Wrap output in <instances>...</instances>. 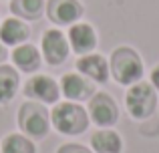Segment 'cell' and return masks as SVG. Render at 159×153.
<instances>
[{"label": "cell", "mask_w": 159, "mask_h": 153, "mask_svg": "<svg viewBox=\"0 0 159 153\" xmlns=\"http://www.w3.org/2000/svg\"><path fill=\"white\" fill-rule=\"evenodd\" d=\"M91 147L95 149V153H121L123 139L113 129H99L91 137Z\"/></svg>", "instance_id": "cell-13"}, {"label": "cell", "mask_w": 159, "mask_h": 153, "mask_svg": "<svg viewBox=\"0 0 159 153\" xmlns=\"http://www.w3.org/2000/svg\"><path fill=\"white\" fill-rule=\"evenodd\" d=\"M18 123H20V127H22L24 133L30 135V137H34V139L44 137L47 131H48V115H47V111H44L43 107L34 105V103L22 105V109H20V113H18Z\"/></svg>", "instance_id": "cell-5"}, {"label": "cell", "mask_w": 159, "mask_h": 153, "mask_svg": "<svg viewBox=\"0 0 159 153\" xmlns=\"http://www.w3.org/2000/svg\"><path fill=\"white\" fill-rule=\"evenodd\" d=\"M61 91L70 101H83L93 97V83L81 73H66L61 79Z\"/></svg>", "instance_id": "cell-10"}, {"label": "cell", "mask_w": 159, "mask_h": 153, "mask_svg": "<svg viewBox=\"0 0 159 153\" xmlns=\"http://www.w3.org/2000/svg\"><path fill=\"white\" fill-rule=\"evenodd\" d=\"M89 113L77 103H58L51 113L52 127L62 135H79L89 127Z\"/></svg>", "instance_id": "cell-2"}, {"label": "cell", "mask_w": 159, "mask_h": 153, "mask_svg": "<svg viewBox=\"0 0 159 153\" xmlns=\"http://www.w3.org/2000/svg\"><path fill=\"white\" fill-rule=\"evenodd\" d=\"M77 71L81 73L83 77L91 79V81L95 83H107L109 79V63L105 56L101 55H93V52H89V55H83L81 59L77 61Z\"/></svg>", "instance_id": "cell-11"}, {"label": "cell", "mask_w": 159, "mask_h": 153, "mask_svg": "<svg viewBox=\"0 0 159 153\" xmlns=\"http://www.w3.org/2000/svg\"><path fill=\"white\" fill-rule=\"evenodd\" d=\"M40 48H43V56L48 65H62L69 56V40L57 28H51L43 34V43H40Z\"/></svg>", "instance_id": "cell-6"}, {"label": "cell", "mask_w": 159, "mask_h": 153, "mask_svg": "<svg viewBox=\"0 0 159 153\" xmlns=\"http://www.w3.org/2000/svg\"><path fill=\"white\" fill-rule=\"evenodd\" d=\"M69 47L73 48L77 55H89L95 47H97V32L91 24L87 22H75L70 24L69 30Z\"/></svg>", "instance_id": "cell-9"}, {"label": "cell", "mask_w": 159, "mask_h": 153, "mask_svg": "<svg viewBox=\"0 0 159 153\" xmlns=\"http://www.w3.org/2000/svg\"><path fill=\"white\" fill-rule=\"evenodd\" d=\"M149 79H151L153 89L159 91V65H157V67H153V71H151V75H149Z\"/></svg>", "instance_id": "cell-19"}, {"label": "cell", "mask_w": 159, "mask_h": 153, "mask_svg": "<svg viewBox=\"0 0 159 153\" xmlns=\"http://www.w3.org/2000/svg\"><path fill=\"white\" fill-rule=\"evenodd\" d=\"M143 61H141L139 52L131 47H119L111 52L109 59V73L113 75L119 85H135L143 77Z\"/></svg>", "instance_id": "cell-1"}, {"label": "cell", "mask_w": 159, "mask_h": 153, "mask_svg": "<svg viewBox=\"0 0 159 153\" xmlns=\"http://www.w3.org/2000/svg\"><path fill=\"white\" fill-rule=\"evenodd\" d=\"M18 73L8 65H0V103H8L14 99L18 91Z\"/></svg>", "instance_id": "cell-15"}, {"label": "cell", "mask_w": 159, "mask_h": 153, "mask_svg": "<svg viewBox=\"0 0 159 153\" xmlns=\"http://www.w3.org/2000/svg\"><path fill=\"white\" fill-rule=\"evenodd\" d=\"M12 63L22 73H34L40 67V52L32 44H18L12 51Z\"/></svg>", "instance_id": "cell-14"}, {"label": "cell", "mask_w": 159, "mask_h": 153, "mask_svg": "<svg viewBox=\"0 0 159 153\" xmlns=\"http://www.w3.org/2000/svg\"><path fill=\"white\" fill-rule=\"evenodd\" d=\"M58 153H91V151L87 147L79 145V143H66V145H62L58 149Z\"/></svg>", "instance_id": "cell-18"}, {"label": "cell", "mask_w": 159, "mask_h": 153, "mask_svg": "<svg viewBox=\"0 0 159 153\" xmlns=\"http://www.w3.org/2000/svg\"><path fill=\"white\" fill-rule=\"evenodd\" d=\"M47 14L57 24H75L83 16V6L79 0H48Z\"/></svg>", "instance_id": "cell-8"}, {"label": "cell", "mask_w": 159, "mask_h": 153, "mask_svg": "<svg viewBox=\"0 0 159 153\" xmlns=\"http://www.w3.org/2000/svg\"><path fill=\"white\" fill-rule=\"evenodd\" d=\"M28 38V26L20 18H6L0 26V43L18 47Z\"/></svg>", "instance_id": "cell-12"}, {"label": "cell", "mask_w": 159, "mask_h": 153, "mask_svg": "<svg viewBox=\"0 0 159 153\" xmlns=\"http://www.w3.org/2000/svg\"><path fill=\"white\" fill-rule=\"evenodd\" d=\"M2 153H36V147L28 137L12 133L2 141Z\"/></svg>", "instance_id": "cell-17"}, {"label": "cell", "mask_w": 159, "mask_h": 153, "mask_svg": "<svg viewBox=\"0 0 159 153\" xmlns=\"http://www.w3.org/2000/svg\"><path fill=\"white\" fill-rule=\"evenodd\" d=\"M4 59H6V48H4V44L0 43V63H4Z\"/></svg>", "instance_id": "cell-20"}, {"label": "cell", "mask_w": 159, "mask_h": 153, "mask_svg": "<svg viewBox=\"0 0 159 153\" xmlns=\"http://www.w3.org/2000/svg\"><path fill=\"white\" fill-rule=\"evenodd\" d=\"M125 105H127V111L133 119L143 121V119L151 117V115L155 113L157 91L153 89L151 83L139 81V83L129 87L127 95H125Z\"/></svg>", "instance_id": "cell-3"}, {"label": "cell", "mask_w": 159, "mask_h": 153, "mask_svg": "<svg viewBox=\"0 0 159 153\" xmlns=\"http://www.w3.org/2000/svg\"><path fill=\"white\" fill-rule=\"evenodd\" d=\"M44 8V0H12L10 2V10L16 16L26 20H34L43 14Z\"/></svg>", "instance_id": "cell-16"}, {"label": "cell", "mask_w": 159, "mask_h": 153, "mask_svg": "<svg viewBox=\"0 0 159 153\" xmlns=\"http://www.w3.org/2000/svg\"><path fill=\"white\" fill-rule=\"evenodd\" d=\"M89 119L97 127H103V129L113 127L119 119V107H117L115 99L107 93L93 95L89 103Z\"/></svg>", "instance_id": "cell-4"}, {"label": "cell", "mask_w": 159, "mask_h": 153, "mask_svg": "<svg viewBox=\"0 0 159 153\" xmlns=\"http://www.w3.org/2000/svg\"><path fill=\"white\" fill-rule=\"evenodd\" d=\"M24 93H26V97L40 101V103H57L58 95H61V87L51 77L36 75V77L28 79L26 87H24Z\"/></svg>", "instance_id": "cell-7"}]
</instances>
